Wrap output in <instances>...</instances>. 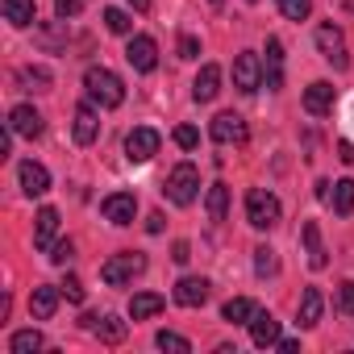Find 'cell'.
Here are the masks:
<instances>
[{"instance_id": "obj_39", "label": "cell", "mask_w": 354, "mask_h": 354, "mask_svg": "<svg viewBox=\"0 0 354 354\" xmlns=\"http://www.w3.org/2000/svg\"><path fill=\"white\" fill-rule=\"evenodd\" d=\"M59 288H63V296H67V300H71V304H84V283H80V279H75V275H67V279H63V283H59Z\"/></svg>"}, {"instance_id": "obj_31", "label": "cell", "mask_w": 354, "mask_h": 354, "mask_svg": "<svg viewBox=\"0 0 354 354\" xmlns=\"http://www.w3.org/2000/svg\"><path fill=\"white\" fill-rule=\"evenodd\" d=\"M9 350L13 354H34V350H42V333L38 329H21V333L9 337Z\"/></svg>"}, {"instance_id": "obj_47", "label": "cell", "mask_w": 354, "mask_h": 354, "mask_svg": "<svg viewBox=\"0 0 354 354\" xmlns=\"http://www.w3.org/2000/svg\"><path fill=\"white\" fill-rule=\"evenodd\" d=\"M209 5H213V9H221V5H225V0H209Z\"/></svg>"}, {"instance_id": "obj_1", "label": "cell", "mask_w": 354, "mask_h": 354, "mask_svg": "<svg viewBox=\"0 0 354 354\" xmlns=\"http://www.w3.org/2000/svg\"><path fill=\"white\" fill-rule=\"evenodd\" d=\"M84 88H88V96H92L100 109H117V104L125 100V84H121V75H113L109 67H88V71H84Z\"/></svg>"}, {"instance_id": "obj_18", "label": "cell", "mask_w": 354, "mask_h": 354, "mask_svg": "<svg viewBox=\"0 0 354 354\" xmlns=\"http://www.w3.org/2000/svg\"><path fill=\"white\" fill-rule=\"evenodd\" d=\"M329 109H333V84H325V80L308 84V88H304V113H313V117H325Z\"/></svg>"}, {"instance_id": "obj_7", "label": "cell", "mask_w": 354, "mask_h": 354, "mask_svg": "<svg viewBox=\"0 0 354 354\" xmlns=\"http://www.w3.org/2000/svg\"><path fill=\"white\" fill-rule=\"evenodd\" d=\"M234 88L238 92H259L263 88V63H259L254 50H242L234 59Z\"/></svg>"}, {"instance_id": "obj_45", "label": "cell", "mask_w": 354, "mask_h": 354, "mask_svg": "<svg viewBox=\"0 0 354 354\" xmlns=\"http://www.w3.org/2000/svg\"><path fill=\"white\" fill-rule=\"evenodd\" d=\"M275 346H279V350H283V354H296V350H300V342H292V337H279V342H275Z\"/></svg>"}, {"instance_id": "obj_37", "label": "cell", "mask_w": 354, "mask_h": 354, "mask_svg": "<svg viewBox=\"0 0 354 354\" xmlns=\"http://www.w3.org/2000/svg\"><path fill=\"white\" fill-rule=\"evenodd\" d=\"M88 9V0H55V13L63 17V21H71V17H80Z\"/></svg>"}, {"instance_id": "obj_17", "label": "cell", "mask_w": 354, "mask_h": 354, "mask_svg": "<svg viewBox=\"0 0 354 354\" xmlns=\"http://www.w3.org/2000/svg\"><path fill=\"white\" fill-rule=\"evenodd\" d=\"M321 313H325V296H321V288H304L300 308H296V325H300V329H313V325L321 321Z\"/></svg>"}, {"instance_id": "obj_34", "label": "cell", "mask_w": 354, "mask_h": 354, "mask_svg": "<svg viewBox=\"0 0 354 354\" xmlns=\"http://www.w3.org/2000/svg\"><path fill=\"white\" fill-rule=\"evenodd\" d=\"M104 26H109V34H129L133 30V21H129L125 9H104Z\"/></svg>"}, {"instance_id": "obj_30", "label": "cell", "mask_w": 354, "mask_h": 354, "mask_svg": "<svg viewBox=\"0 0 354 354\" xmlns=\"http://www.w3.org/2000/svg\"><path fill=\"white\" fill-rule=\"evenodd\" d=\"M329 205H333V213H337V217H350V213H354V180H337V184H333V201H329Z\"/></svg>"}, {"instance_id": "obj_44", "label": "cell", "mask_w": 354, "mask_h": 354, "mask_svg": "<svg viewBox=\"0 0 354 354\" xmlns=\"http://www.w3.org/2000/svg\"><path fill=\"white\" fill-rule=\"evenodd\" d=\"M146 230H150V234H162V213H150V217H146Z\"/></svg>"}, {"instance_id": "obj_23", "label": "cell", "mask_w": 354, "mask_h": 354, "mask_svg": "<svg viewBox=\"0 0 354 354\" xmlns=\"http://www.w3.org/2000/svg\"><path fill=\"white\" fill-rule=\"evenodd\" d=\"M250 337H254V346H275V342H279V321L259 308L254 321H250Z\"/></svg>"}, {"instance_id": "obj_11", "label": "cell", "mask_w": 354, "mask_h": 354, "mask_svg": "<svg viewBox=\"0 0 354 354\" xmlns=\"http://www.w3.org/2000/svg\"><path fill=\"white\" fill-rule=\"evenodd\" d=\"M9 125H13V133H21V138H42V133H46V121H42V113H38L34 104H17V109L9 113Z\"/></svg>"}, {"instance_id": "obj_42", "label": "cell", "mask_w": 354, "mask_h": 354, "mask_svg": "<svg viewBox=\"0 0 354 354\" xmlns=\"http://www.w3.org/2000/svg\"><path fill=\"white\" fill-rule=\"evenodd\" d=\"M171 259H175V263H188V259H192V246H188V242H175V246H171Z\"/></svg>"}, {"instance_id": "obj_33", "label": "cell", "mask_w": 354, "mask_h": 354, "mask_svg": "<svg viewBox=\"0 0 354 354\" xmlns=\"http://www.w3.org/2000/svg\"><path fill=\"white\" fill-rule=\"evenodd\" d=\"M254 271H259L263 279L279 271V259H275V250H271V246H259V250H254Z\"/></svg>"}, {"instance_id": "obj_29", "label": "cell", "mask_w": 354, "mask_h": 354, "mask_svg": "<svg viewBox=\"0 0 354 354\" xmlns=\"http://www.w3.org/2000/svg\"><path fill=\"white\" fill-rule=\"evenodd\" d=\"M205 209H209V221H225V213H230V188L213 184L209 196H205Z\"/></svg>"}, {"instance_id": "obj_4", "label": "cell", "mask_w": 354, "mask_h": 354, "mask_svg": "<svg viewBox=\"0 0 354 354\" xmlns=\"http://www.w3.org/2000/svg\"><path fill=\"white\" fill-rule=\"evenodd\" d=\"M279 217H283V209H279V201L271 192H263V188H250L246 192V221L254 230H275Z\"/></svg>"}, {"instance_id": "obj_38", "label": "cell", "mask_w": 354, "mask_h": 354, "mask_svg": "<svg viewBox=\"0 0 354 354\" xmlns=\"http://www.w3.org/2000/svg\"><path fill=\"white\" fill-rule=\"evenodd\" d=\"M337 313L354 317V279H346V283L337 288Z\"/></svg>"}, {"instance_id": "obj_8", "label": "cell", "mask_w": 354, "mask_h": 354, "mask_svg": "<svg viewBox=\"0 0 354 354\" xmlns=\"http://www.w3.org/2000/svg\"><path fill=\"white\" fill-rule=\"evenodd\" d=\"M209 133H213V142H221V146H242V142H246V121H242L238 113H217L213 125H209Z\"/></svg>"}, {"instance_id": "obj_20", "label": "cell", "mask_w": 354, "mask_h": 354, "mask_svg": "<svg viewBox=\"0 0 354 354\" xmlns=\"http://www.w3.org/2000/svg\"><path fill=\"white\" fill-rule=\"evenodd\" d=\"M88 321V329L100 337V342H109V346H117V342H125V321L121 317H113V313H104V317H84Z\"/></svg>"}, {"instance_id": "obj_48", "label": "cell", "mask_w": 354, "mask_h": 354, "mask_svg": "<svg viewBox=\"0 0 354 354\" xmlns=\"http://www.w3.org/2000/svg\"><path fill=\"white\" fill-rule=\"evenodd\" d=\"M246 5H254V0H246Z\"/></svg>"}, {"instance_id": "obj_22", "label": "cell", "mask_w": 354, "mask_h": 354, "mask_svg": "<svg viewBox=\"0 0 354 354\" xmlns=\"http://www.w3.org/2000/svg\"><path fill=\"white\" fill-rule=\"evenodd\" d=\"M267 88L279 92L283 88V42L267 38Z\"/></svg>"}, {"instance_id": "obj_40", "label": "cell", "mask_w": 354, "mask_h": 354, "mask_svg": "<svg viewBox=\"0 0 354 354\" xmlns=\"http://www.w3.org/2000/svg\"><path fill=\"white\" fill-rule=\"evenodd\" d=\"M71 254H75V246H71V238H63V242H55V246H50V263H59V267H63V263H67Z\"/></svg>"}, {"instance_id": "obj_14", "label": "cell", "mask_w": 354, "mask_h": 354, "mask_svg": "<svg viewBox=\"0 0 354 354\" xmlns=\"http://www.w3.org/2000/svg\"><path fill=\"white\" fill-rule=\"evenodd\" d=\"M217 92H221V67L217 63H205L201 75H196V84H192V100L196 104H209V100H217Z\"/></svg>"}, {"instance_id": "obj_35", "label": "cell", "mask_w": 354, "mask_h": 354, "mask_svg": "<svg viewBox=\"0 0 354 354\" xmlns=\"http://www.w3.org/2000/svg\"><path fill=\"white\" fill-rule=\"evenodd\" d=\"M279 9H283L288 21H304L313 13V0H279Z\"/></svg>"}, {"instance_id": "obj_27", "label": "cell", "mask_w": 354, "mask_h": 354, "mask_svg": "<svg viewBox=\"0 0 354 354\" xmlns=\"http://www.w3.org/2000/svg\"><path fill=\"white\" fill-rule=\"evenodd\" d=\"M162 304H167V300H162L158 292H138V296L129 300V317H133V321H146V317L162 313Z\"/></svg>"}, {"instance_id": "obj_5", "label": "cell", "mask_w": 354, "mask_h": 354, "mask_svg": "<svg viewBox=\"0 0 354 354\" xmlns=\"http://www.w3.org/2000/svg\"><path fill=\"white\" fill-rule=\"evenodd\" d=\"M317 50H321V59H325L333 71H346V67H350L346 34H342L337 26H317Z\"/></svg>"}, {"instance_id": "obj_24", "label": "cell", "mask_w": 354, "mask_h": 354, "mask_svg": "<svg viewBox=\"0 0 354 354\" xmlns=\"http://www.w3.org/2000/svg\"><path fill=\"white\" fill-rule=\"evenodd\" d=\"M34 42H38L42 50H63V46H67V21L59 17V21H50V26H38V30H34Z\"/></svg>"}, {"instance_id": "obj_6", "label": "cell", "mask_w": 354, "mask_h": 354, "mask_svg": "<svg viewBox=\"0 0 354 354\" xmlns=\"http://www.w3.org/2000/svg\"><path fill=\"white\" fill-rule=\"evenodd\" d=\"M158 146H162L158 129H150V125H138V129L125 138V158H129V162H150V158L158 154Z\"/></svg>"}, {"instance_id": "obj_9", "label": "cell", "mask_w": 354, "mask_h": 354, "mask_svg": "<svg viewBox=\"0 0 354 354\" xmlns=\"http://www.w3.org/2000/svg\"><path fill=\"white\" fill-rule=\"evenodd\" d=\"M100 213H104V221H113V225H133L138 196H133V192H113V196L100 201Z\"/></svg>"}, {"instance_id": "obj_15", "label": "cell", "mask_w": 354, "mask_h": 354, "mask_svg": "<svg viewBox=\"0 0 354 354\" xmlns=\"http://www.w3.org/2000/svg\"><path fill=\"white\" fill-rule=\"evenodd\" d=\"M71 133H75L80 146H92V142H96V133H100V117H96L92 104H80V109H75V117H71Z\"/></svg>"}, {"instance_id": "obj_16", "label": "cell", "mask_w": 354, "mask_h": 354, "mask_svg": "<svg viewBox=\"0 0 354 354\" xmlns=\"http://www.w3.org/2000/svg\"><path fill=\"white\" fill-rule=\"evenodd\" d=\"M300 238H304V250H308V267L313 271H325L329 267V254H325V242H321V225L317 221H304L300 225Z\"/></svg>"}, {"instance_id": "obj_2", "label": "cell", "mask_w": 354, "mask_h": 354, "mask_svg": "<svg viewBox=\"0 0 354 354\" xmlns=\"http://www.w3.org/2000/svg\"><path fill=\"white\" fill-rule=\"evenodd\" d=\"M167 201L171 205H180V209H188L192 201H196V192H201V171L192 167V162H180V167H171V175H167Z\"/></svg>"}, {"instance_id": "obj_36", "label": "cell", "mask_w": 354, "mask_h": 354, "mask_svg": "<svg viewBox=\"0 0 354 354\" xmlns=\"http://www.w3.org/2000/svg\"><path fill=\"white\" fill-rule=\"evenodd\" d=\"M175 146L196 150V146H201V129H196V125H175Z\"/></svg>"}, {"instance_id": "obj_13", "label": "cell", "mask_w": 354, "mask_h": 354, "mask_svg": "<svg viewBox=\"0 0 354 354\" xmlns=\"http://www.w3.org/2000/svg\"><path fill=\"white\" fill-rule=\"evenodd\" d=\"M17 175H21V192H26V196H46V192H50V171H46L42 162L26 158Z\"/></svg>"}, {"instance_id": "obj_43", "label": "cell", "mask_w": 354, "mask_h": 354, "mask_svg": "<svg viewBox=\"0 0 354 354\" xmlns=\"http://www.w3.org/2000/svg\"><path fill=\"white\" fill-rule=\"evenodd\" d=\"M337 158H342V162H354V146H350V142H337Z\"/></svg>"}, {"instance_id": "obj_28", "label": "cell", "mask_w": 354, "mask_h": 354, "mask_svg": "<svg viewBox=\"0 0 354 354\" xmlns=\"http://www.w3.org/2000/svg\"><path fill=\"white\" fill-rule=\"evenodd\" d=\"M17 84H21L26 92H50L55 75H50L46 67H21V71H17Z\"/></svg>"}, {"instance_id": "obj_41", "label": "cell", "mask_w": 354, "mask_h": 354, "mask_svg": "<svg viewBox=\"0 0 354 354\" xmlns=\"http://www.w3.org/2000/svg\"><path fill=\"white\" fill-rule=\"evenodd\" d=\"M180 59H201V42H196L192 34L180 38Z\"/></svg>"}, {"instance_id": "obj_32", "label": "cell", "mask_w": 354, "mask_h": 354, "mask_svg": "<svg viewBox=\"0 0 354 354\" xmlns=\"http://www.w3.org/2000/svg\"><path fill=\"white\" fill-rule=\"evenodd\" d=\"M154 346H158V350H171V354H188V350H192V342H188L184 333H175V329H158Z\"/></svg>"}, {"instance_id": "obj_3", "label": "cell", "mask_w": 354, "mask_h": 354, "mask_svg": "<svg viewBox=\"0 0 354 354\" xmlns=\"http://www.w3.org/2000/svg\"><path fill=\"white\" fill-rule=\"evenodd\" d=\"M142 271H146V254L125 250V254H113V259L100 267V279H104L109 288H125V283H133Z\"/></svg>"}, {"instance_id": "obj_21", "label": "cell", "mask_w": 354, "mask_h": 354, "mask_svg": "<svg viewBox=\"0 0 354 354\" xmlns=\"http://www.w3.org/2000/svg\"><path fill=\"white\" fill-rule=\"evenodd\" d=\"M55 234H59V209H42L34 217V246L38 250H50L55 246Z\"/></svg>"}, {"instance_id": "obj_25", "label": "cell", "mask_w": 354, "mask_h": 354, "mask_svg": "<svg viewBox=\"0 0 354 354\" xmlns=\"http://www.w3.org/2000/svg\"><path fill=\"white\" fill-rule=\"evenodd\" d=\"M34 17H38V5H34V0H5V21H9V26L26 30V26H34Z\"/></svg>"}, {"instance_id": "obj_12", "label": "cell", "mask_w": 354, "mask_h": 354, "mask_svg": "<svg viewBox=\"0 0 354 354\" xmlns=\"http://www.w3.org/2000/svg\"><path fill=\"white\" fill-rule=\"evenodd\" d=\"M205 300H209V279H205V275H184L180 283H175V304L201 308Z\"/></svg>"}, {"instance_id": "obj_19", "label": "cell", "mask_w": 354, "mask_h": 354, "mask_svg": "<svg viewBox=\"0 0 354 354\" xmlns=\"http://www.w3.org/2000/svg\"><path fill=\"white\" fill-rule=\"evenodd\" d=\"M59 296H63V288H50V283L34 288V296H30V313H34V321H50L55 308H59Z\"/></svg>"}, {"instance_id": "obj_26", "label": "cell", "mask_w": 354, "mask_h": 354, "mask_svg": "<svg viewBox=\"0 0 354 354\" xmlns=\"http://www.w3.org/2000/svg\"><path fill=\"white\" fill-rule=\"evenodd\" d=\"M254 313H259V304L246 300V296H234V300H225V308H221V317H225L230 325H250Z\"/></svg>"}, {"instance_id": "obj_10", "label": "cell", "mask_w": 354, "mask_h": 354, "mask_svg": "<svg viewBox=\"0 0 354 354\" xmlns=\"http://www.w3.org/2000/svg\"><path fill=\"white\" fill-rule=\"evenodd\" d=\"M125 59H129V67H133V71H154V67H158V46H154V38H146V34L129 38Z\"/></svg>"}, {"instance_id": "obj_46", "label": "cell", "mask_w": 354, "mask_h": 354, "mask_svg": "<svg viewBox=\"0 0 354 354\" xmlns=\"http://www.w3.org/2000/svg\"><path fill=\"white\" fill-rule=\"evenodd\" d=\"M129 5H133L138 13H146V9H150V0H129Z\"/></svg>"}]
</instances>
